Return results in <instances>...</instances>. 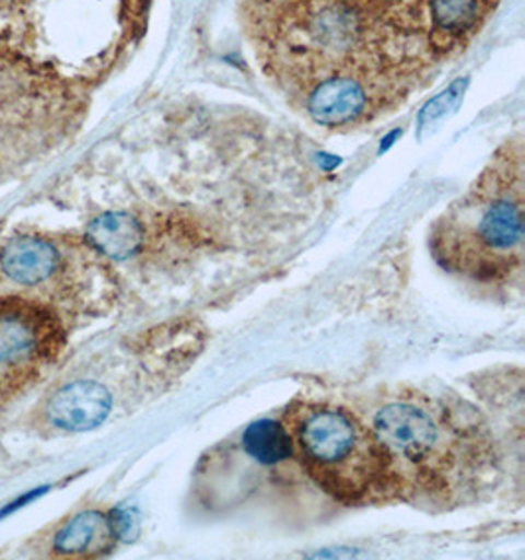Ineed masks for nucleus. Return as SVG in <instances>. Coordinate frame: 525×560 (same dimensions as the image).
I'll return each mask as SVG.
<instances>
[{
	"instance_id": "f257e3e1",
	"label": "nucleus",
	"mask_w": 525,
	"mask_h": 560,
	"mask_svg": "<svg viewBox=\"0 0 525 560\" xmlns=\"http://www.w3.org/2000/svg\"><path fill=\"white\" fill-rule=\"evenodd\" d=\"M243 22L264 75L293 105L341 79L394 115L453 59L431 0H244Z\"/></svg>"
},
{
	"instance_id": "f03ea898",
	"label": "nucleus",
	"mask_w": 525,
	"mask_h": 560,
	"mask_svg": "<svg viewBox=\"0 0 525 560\" xmlns=\"http://www.w3.org/2000/svg\"><path fill=\"white\" fill-rule=\"evenodd\" d=\"M357 411L388 454L396 502L451 512L478 502L502 472L492 427L457 394L392 387Z\"/></svg>"
},
{
	"instance_id": "7ed1b4c3",
	"label": "nucleus",
	"mask_w": 525,
	"mask_h": 560,
	"mask_svg": "<svg viewBox=\"0 0 525 560\" xmlns=\"http://www.w3.org/2000/svg\"><path fill=\"white\" fill-rule=\"evenodd\" d=\"M522 136L488 160L467 191L429 231L439 268L485 288H522L525 266V162Z\"/></svg>"
},
{
	"instance_id": "20e7f679",
	"label": "nucleus",
	"mask_w": 525,
	"mask_h": 560,
	"mask_svg": "<svg viewBox=\"0 0 525 560\" xmlns=\"http://www.w3.org/2000/svg\"><path fill=\"white\" fill-rule=\"evenodd\" d=\"M282 423L313 486L342 505L396 502L389 458L366 419L331 401H295Z\"/></svg>"
},
{
	"instance_id": "39448f33",
	"label": "nucleus",
	"mask_w": 525,
	"mask_h": 560,
	"mask_svg": "<svg viewBox=\"0 0 525 560\" xmlns=\"http://www.w3.org/2000/svg\"><path fill=\"white\" fill-rule=\"evenodd\" d=\"M56 345L58 329L46 311L22 301H0V364L32 362Z\"/></svg>"
},
{
	"instance_id": "423d86ee",
	"label": "nucleus",
	"mask_w": 525,
	"mask_h": 560,
	"mask_svg": "<svg viewBox=\"0 0 525 560\" xmlns=\"http://www.w3.org/2000/svg\"><path fill=\"white\" fill-rule=\"evenodd\" d=\"M113 407L107 387L97 382H73L54 394L48 404L49 421L66 431H89L101 425Z\"/></svg>"
},
{
	"instance_id": "0eeeda50",
	"label": "nucleus",
	"mask_w": 525,
	"mask_h": 560,
	"mask_svg": "<svg viewBox=\"0 0 525 560\" xmlns=\"http://www.w3.org/2000/svg\"><path fill=\"white\" fill-rule=\"evenodd\" d=\"M500 0H431V16L453 58L467 48L497 12Z\"/></svg>"
},
{
	"instance_id": "6e6552de",
	"label": "nucleus",
	"mask_w": 525,
	"mask_h": 560,
	"mask_svg": "<svg viewBox=\"0 0 525 560\" xmlns=\"http://www.w3.org/2000/svg\"><path fill=\"white\" fill-rule=\"evenodd\" d=\"M0 266L10 280L34 285L48 280L58 268L56 248L36 236H20L0 252Z\"/></svg>"
},
{
	"instance_id": "1a4fd4ad",
	"label": "nucleus",
	"mask_w": 525,
	"mask_h": 560,
	"mask_svg": "<svg viewBox=\"0 0 525 560\" xmlns=\"http://www.w3.org/2000/svg\"><path fill=\"white\" fill-rule=\"evenodd\" d=\"M118 535L110 517L98 512L79 513L56 535L54 549L66 557H97L113 549Z\"/></svg>"
},
{
	"instance_id": "9d476101",
	"label": "nucleus",
	"mask_w": 525,
	"mask_h": 560,
	"mask_svg": "<svg viewBox=\"0 0 525 560\" xmlns=\"http://www.w3.org/2000/svg\"><path fill=\"white\" fill-rule=\"evenodd\" d=\"M88 241L113 260H127L142 246V226L127 213H105L89 224Z\"/></svg>"
},
{
	"instance_id": "9b49d317",
	"label": "nucleus",
	"mask_w": 525,
	"mask_h": 560,
	"mask_svg": "<svg viewBox=\"0 0 525 560\" xmlns=\"http://www.w3.org/2000/svg\"><path fill=\"white\" fill-rule=\"evenodd\" d=\"M468 88V79L460 78L453 81L443 93H439L438 97L431 98L425 108L419 115V128L435 125L441 118H445L448 113H453L460 105V101L465 97V91Z\"/></svg>"
},
{
	"instance_id": "f8f14e48",
	"label": "nucleus",
	"mask_w": 525,
	"mask_h": 560,
	"mask_svg": "<svg viewBox=\"0 0 525 560\" xmlns=\"http://www.w3.org/2000/svg\"><path fill=\"white\" fill-rule=\"evenodd\" d=\"M46 492H48V486H42V488L32 490V492L24 493L22 498H19V500H14L10 505H7V508L0 512V517H7L9 513L16 512L20 508H24V505H28V503L34 502V500H38L39 495H44Z\"/></svg>"
}]
</instances>
